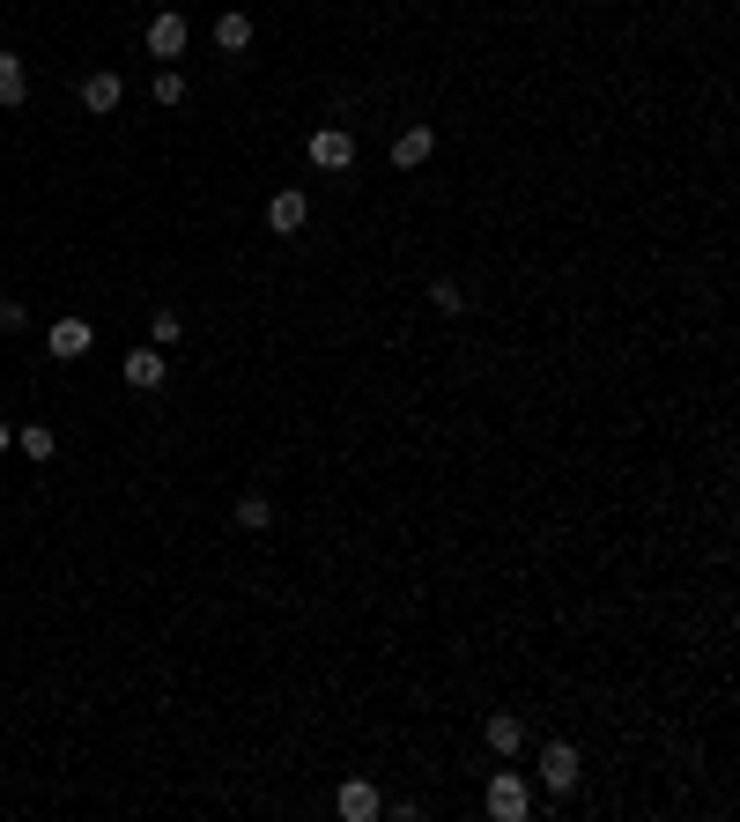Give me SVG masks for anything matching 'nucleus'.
Listing matches in <instances>:
<instances>
[{
  "label": "nucleus",
  "instance_id": "obj_13",
  "mask_svg": "<svg viewBox=\"0 0 740 822\" xmlns=\"http://www.w3.org/2000/svg\"><path fill=\"white\" fill-rule=\"evenodd\" d=\"M482 734H489V748H496V756H518V741H526V726H518V712H496V719L482 726Z\"/></svg>",
  "mask_w": 740,
  "mask_h": 822
},
{
  "label": "nucleus",
  "instance_id": "obj_8",
  "mask_svg": "<svg viewBox=\"0 0 740 822\" xmlns=\"http://www.w3.org/2000/svg\"><path fill=\"white\" fill-rule=\"evenodd\" d=\"M45 349L60 356V363H74V356H89V319H52Z\"/></svg>",
  "mask_w": 740,
  "mask_h": 822
},
{
  "label": "nucleus",
  "instance_id": "obj_9",
  "mask_svg": "<svg viewBox=\"0 0 740 822\" xmlns=\"http://www.w3.org/2000/svg\"><path fill=\"white\" fill-rule=\"evenodd\" d=\"M215 45L222 52H252V15L245 8H222L215 15Z\"/></svg>",
  "mask_w": 740,
  "mask_h": 822
},
{
  "label": "nucleus",
  "instance_id": "obj_19",
  "mask_svg": "<svg viewBox=\"0 0 740 822\" xmlns=\"http://www.w3.org/2000/svg\"><path fill=\"white\" fill-rule=\"evenodd\" d=\"M0 326L15 334V326H30V312H23V297H0Z\"/></svg>",
  "mask_w": 740,
  "mask_h": 822
},
{
  "label": "nucleus",
  "instance_id": "obj_17",
  "mask_svg": "<svg viewBox=\"0 0 740 822\" xmlns=\"http://www.w3.org/2000/svg\"><path fill=\"white\" fill-rule=\"evenodd\" d=\"M15 445H23L30 460H52V452H60V438H52V423H23V430H15Z\"/></svg>",
  "mask_w": 740,
  "mask_h": 822
},
{
  "label": "nucleus",
  "instance_id": "obj_20",
  "mask_svg": "<svg viewBox=\"0 0 740 822\" xmlns=\"http://www.w3.org/2000/svg\"><path fill=\"white\" fill-rule=\"evenodd\" d=\"M8 445H15V430H8V423H0V452H8Z\"/></svg>",
  "mask_w": 740,
  "mask_h": 822
},
{
  "label": "nucleus",
  "instance_id": "obj_3",
  "mask_svg": "<svg viewBox=\"0 0 740 822\" xmlns=\"http://www.w3.org/2000/svg\"><path fill=\"white\" fill-rule=\"evenodd\" d=\"M311 164L319 171H356V134L348 126H319L311 134Z\"/></svg>",
  "mask_w": 740,
  "mask_h": 822
},
{
  "label": "nucleus",
  "instance_id": "obj_14",
  "mask_svg": "<svg viewBox=\"0 0 740 822\" xmlns=\"http://www.w3.org/2000/svg\"><path fill=\"white\" fill-rule=\"evenodd\" d=\"M148 97H156V112H178V104H186V75H178V67H156Z\"/></svg>",
  "mask_w": 740,
  "mask_h": 822
},
{
  "label": "nucleus",
  "instance_id": "obj_12",
  "mask_svg": "<svg viewBox=\"0 0 740 822\" xmlns=\"http://www.w3.org/2000/svg\"><path fill=\"white\" fill-rule=\"evenodd\" d=\"M341 815H348V822H378V786L348 778V786H341Z\"/></svg>",
  "mask_w": 740,
  "mask_h": 822
},
{
  "label": "nucleus",
  "instance_id": "obj_10",
  "mask_svg": "<svg viewBox=\"0 0 740 822\" xmlns=\"http://www.w3.org/2000/svg\"><path fill=\"white\" fill-rule=\"evenodd\" d=\"M23 97H30V67L15 60V52H0V112H15Z\"/></svg>",
  "mask_w": 740,
  "mask_h": 822
},
{
  "label": "nucleus",
  "instance_id": "obj_4",
  "mask_svg": "<svg viewBox=\"0 0 740 822\" xmlns=\"http://www.w3.org/2000/svg\"><path fill=\"white\" fill-rule=\"evenodd\" d=\"M304 223H311V200L296 193V186H282V193L267 200V230H274V238H296Z\"/></svg>",
  "mask_w": 740,
  "mask_h": 822
},
{
  "label": "nucleus",
  "instance_id": "obj_15",
  "mask_svg": "<svg viewBox=\"0 0 740 822\" xmlns=\"http://www.w3.org/2000/svg\"><path fill=\"white\" fill-rule=\"evenodd\" d=\"M237 526H245V534H267V526H274V504L260 497V489H252V497H237Z\"/></svg>",
  "mask_w": 740,
  "mask_h": 822
},
{
  "label": "nucleus",
  "instance_id": "obj_1",
  "mask_svg": "<svg viewBox=\"0 0 740 822\" xmlns=\"http://www.w3.org/2000/svg\"><path fill=\"white\" fill-rule=\"evenodd\" d=\"M489 815L496 822H526V815H533V793H526V778H518V771L489 778Z\"/></svg>",
  "mask_w": 740,
  "mask_h": 822
},
{
  "label": "nucleus",
  "instance_id": "obj_6",
  "mask_svg": "<svg viewBox=\"0 0 740 822\" xmlns=\"http://www.w3.org/2000/svg\"><path fill=\"white\" fill-rule=\"evenodd\" d=\"M119 104H126V82L112 75V67H104V75H82V112H97V119H112Z\"/></svg>",
  "mask_w": 740,
  "mask_h": 822
},
{
  "label": "nucleus",
  "instance_id": "obj_2",
  "mask_svg": "<svg viewBox=\"0 0 740 822\" xmlns=\"http://www.w3.org/2000/svg\"><path fill=\"white\" fill-rule=\"evenodd\" d=\"M541 786H548L556 800L578 793V741H548V748H541Z\"/></svg>",
  "mask_w": 740,
  "mask_h": 822
},
{
  "label": "nucleus",
  "instance_id": "obj_7",
  "mask_svg": "<svg viewBox=\"0 0 740 822\" xmlns=\"http://www.w3.org/2000/svg\"><path fill=\"white\" fill-rule=\"evenodd\" d=\"M163 371H171V363H163V349H156V341L126 356V386H134V393H156V386H163Z\"/></svg>",
  "mask_w": 740,
  "mask_h": 822
},
{
  "label": "nucleus",
  "instance_id": "obj_5",
  "mask_svg": "<svg viewBox=\"0 0 740 822\" xmlns=\"http://www.w3.org/2000/svg\"><path fill=\"white\" fill-rule=\"evenodd\" d=\"M186 38H193V30H186V15H171V8H163V15L141 30V45L156 52V60H178V52H186Z\"/></svg>",
  "mask_w": 740,
  "mask_h": 822
},
{
  "label": "nucleus",
  "instance_id": "obj_16",
  "mask_svg": "<svg viewBox=\"0 0 740 822\" xmlns=\"http://www.w3.org/2000/svg\"><path fill=\"white\" fill-rule=\"evenodd\" d=\"M178 334H186V319H178L171 304H156V319H148V341H156V349H178Z\"/></svg>",
  "mask_w": 740,
  "mask_h": 822
},
{
  "label": "nucleus",
  "instance_id": "obj_11",
  "mask_svg": "<svg viewBox=\"0 0 740 822\" xmlns=\"http://www.w3.org/2000/svg\"><path fill=\"white\" fill-rule=\"evenodd\" d=\"M430 149H437V134H430V126H408V134L393 141V164H400V171H415V164H430Z\"/></svg>",
  "mask_w": 740,
  "mask_h": 822
},
{
  "label": "nucleus",
  "instance_id": "obj_18",
  "mask_svg": "<svg viewBox=\"0 0 740 822\" xmlns=\"http://www.w3.org/2000/svg\"><path fill=\"white\" fill-rule=\"evenodd\" d=\"M430 304H437L444 319H459V312H467V297H459V282H430Z\"/></svg>",
  "mask_w": 740,
  "mask_h": 822
}]
</instances>
